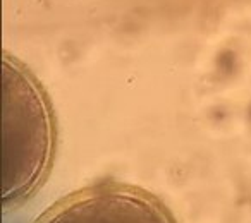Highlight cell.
Wrapping results in <instances>:
<instances>
[{
    "label": "cell",
    "mask_w": 251,
    "mask_h": 223,
    "mask_svg": "<svg viewBox=\"0 0 251 223\" xmlns=\"http://www.w3.org/2000/svg\"><path fill=\"white\" fill-rule=\"evenodd\" d=\"M2 199L26 196L42 178L52 153V120L38 86L5 60Z\"/></svg>",
    "instance_id": "6da1fadb"
},
{
    "label": "cell",
    "mask_w": 251,
    "mask_h": 223,
    "mask_svg": "<svg viewBox=\"0 0 251 223\" xmlns=\"http://www.w3.org/2000/svg\"><path fill=\"white\" fill-rule=\"evenodd\" d=\"M40 223H174L153 198L121 185H100L66 199Z\"/></svg>",
    "instance_id": "7a4b0ae2"
}]
</instances>
